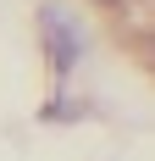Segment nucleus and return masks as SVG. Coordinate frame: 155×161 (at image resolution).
Returning <instances> with one entry per match:
<instances>
[{
	"instance_id": "obj_1",
	"label": "nucleus",
	"mask_w": 155,
	"mask_h": 161,
	"mask_svg": "<svg viewBox=\"0 0 155 161\" xmlns=\"http://www.w3.org/2000/svg\"><path fill=\"white\" fill-rule=\"evenodd\" d=\"M39 33H45V56L56 72H72L78 56H83V22H78L67 6H39Z\"/></svg>"
}]
</instances>
